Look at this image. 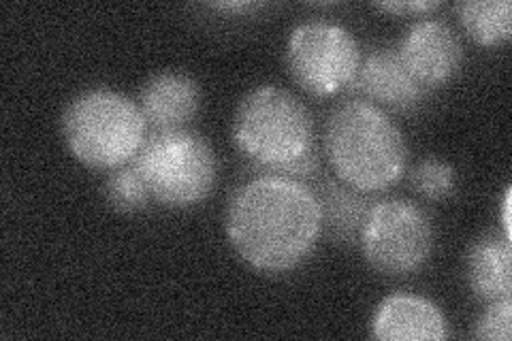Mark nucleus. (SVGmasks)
Segmentation results:
<instances>
[{
    "label": "nucleus",
    "instance_id": "obj_1",
    "mask_svg": "<svg viewBox=\"0 0 512 341\" xmlns=\"http://www.w3.org/2000/svg\"><path fill=\"white\" fill-rule=\"evenodd\" d=\"M224 231L235 254L261 273H286L308 261L323 235V209L312 188L265 173L239 186Z\"/></svg>",
    "mask_w": 512,
    "mask_h": 341
},
{
    "label": "nucleus",
    "instance_id": "obj_2",
    "mask_svg": "<svg viewBox=\"0 0 512 341\" xmlns=\"http://www.w3.org/2000/svg\"><path fill=\"white\" fill-rule=\"evenodd\" d=\"M325 150L342 184L363 194L389 190L406 173V139L389 113L370 101L335 107L327 122Z\"/></svg>",
    "mask_w": 512,
    "mask_h": 341
},
{
    "label": "nucleus",
    "instance_id": "obj_3",
    "mask_svg": "<svg viewBox=\"0 0 512 341\" xmlns=\"http://www.w3.org/2000/svg\"><path fill=\"white\" fill-rule=\"evenodd\" d=\"M62 137L84 167L114 171L133 162L148 139V124L139 105L109 88H92L62 113Z\"/></svg>",
    "mask_w": 512,
    "mask_h": 341
},
{
    "label": "nucleus",
    "instance_id": "obj_4",
    "mask_svg": "<svg viewBox=\"0 0 512 341\" xmlns=\"http://www.w3.org/2000/svg\"><path fill=\"white\" fill-rule=\"evenodd\" d=\"M233 141L246 158L278 175L295 160L316 152L312 113L288 90L259 86L237 105Z\"/></svg>",
    "mask_w": 512,
    "mask_h": 341
},
{
    "label": "nucleus",
    "instance_id": "obj_5",
    "mask_svg": "<svg viewBox=\"0 0 512 341\" xmlns=\"http://www.w3.org/2000/svg\"><path fill=\"white\" fill-rule=\"evenodd\" d=\"M133 165L146 180L152 199L173 209L199 205L218 180L212 145L188 128L152 131Z\"/></svg>",
    "mask_w": 512,
    "mask_h": 341
},
{
    "label": "nucleus",
    "instance_id": "obj_6",
    "mask_svg": "<svg viewBox=\"0 0 512 341\" xmlns=\"http://www.w3.org/2000/svg\"><path fill=\"white\" fill-rule=\"evenodd\" d=\"M359 241L372 269L402 278L429 261L434 250V226L416 203L387 199L370 207Z\"/></svg>",
    "mask_w": 512,
    "mask_h": 341
},
{
    "label": "nucleus",
    "instance_id": "obj_7",
    "mask_svg": "<svg viewBox=\"0 0 512 341\" xmlns=\"http://www.w3.org/2000/svg\"><path fill=\"white\" fill-rule=\"evenodd\" d=\"M361 60L357 39L340 24H299L286 43L288 73L314 96L338 94L355 84Z\"/></svg>",
    "mask_w": 512,
    "mask_h": 341
},
{
    "label": "nucleus",
    "instance_id": "obj_8",
    "mask_svg": "<svg viewBox=\"0 0 512 341\" xmlns=\"http://www.w3.org/2000/svg\"><path fill=\"white\" fill-rule=\"evenodd\" d=\"M397 54L425 92L446 86L463 62V47L455 30L440 20L414 22L399 43Z\"/></svg>",
    "mask_w": 512,
    "mask_h": 341
},
{
    "label": "nucleus",
    "instance_id": "obj_9",
    "mask_svg": "<svg viewBox=\"0 0 512 341\" xmlns=\"http://www.w3.org/2000/svg\"><path fill=\"white\" fill-rule=\"evenodd\" d=\"M372 337L378 341H442L451 337V329L434 301L397 292L376 307Z\"/></svg>",
    "mask_w": 512,
    "mask_h": 341
},
{
    "label": "nucleus",
    "instance_id": "obj_10",
    "mask_svg": "<svg viewBox=\"0 0 512 341\" xmlns=\"http://www.w3.org/2000/svg\"><path fill=\"white\" fill-rule=\"evenodd\" d=\"M137 105L152 131H178L195 120L201 107V88L186 73L163 71L146 81Z\"/></svg>",
    "mask_w": 512,
    "mask_h": 341
},
{
    "label": "nucleus",
    "instance_id": "obj_11",
    "mask_svg": "<svg viewBox=\"0 0 512 341\" xmlns=\"http://www.w3.org/2000/svg\"><path fill=\"white\" fill-rule=\"evenodd\" d=\"M355 86L367 99L389 107L393 111H408L423 99L425 90L416 84L414 77L404 67L397 50L382 47L361 60Z\"/></svg>",
    "mask_w": 512,
    "mask_h": 341
},
{
    "label": "nucleus",
    "instance_id": "obj_12",
    "mask_svg": "<svg viewBox=\"0 0 512 341\" xmlns=\"http://www.w3.org/2000/svg\"><path fill=\"white\" fill-rule=\"evenodd\" d=\"M468 282L480 301H502L512 295V246L504 233H489L468 252Z\"/></svg>",
    "mask_w": 512,
    "mask_h": 341
},
{
    "label": "nucleus",
    "instance_id": "obj_13",
    "mask_svg": "<svg viewBox=\"0 0 512 341\" xmlns=\"http://www.w3.org/2000/svg\"><path fill=\"white\" fill-rule=\"evenodd\" d=\"M312 190L323 209V231L335 241L361 239L365 218L372 207L367 205L363 192L333 180H320Z\"/></svg>",
    "mask_w": 512,
    "mask_h": 341
},
{
    "label": "nucleus",
    "instance_id": "obj_14",
    "mask_svg": "<svg viewBox=\"0 0 512 341\" xmlns=\"http://www.w3.org/2000/svg\"><path fill=\"white\" fill-rule=\"evenodd\" d=\"M457 13L463 30L478 45L495 47L512 37L510 0H468L457 5Z\"/></svg>",
    "mask_w": 512,
    "mask_h": 341
},
{
    "label": "nucleus",
    "instance_id": "obj_15",
    "mask_svg": "<svg viewBox=\"0 0 512 341\" xmlns=\"http://www.w3.org/2000/svg\"><path fill=\"white\" fill-rule=\"evenodd\" d=\"M105 197L107 203L116 211H122V214L146 209L148 203L154 201L146 180H143L133 162L109 171L105 182Z\"/></svg>",
    "mask_w": 512,
    "mask_h": 341
},
{
    "label": "nucleus",
    "instance_id": "obj_16",
    "mask_svg": "<svg viewBox=\"0 0 512 341\" xmlns=\"http://www.w3.org/2000/svg\"><path fill=\"white\" fill-rule=\"evenodd\" d=\"M412 184L429 201L448 199L455 190V169L448 162L427 158L414 167Z\"/></svg>",
    "mask_w": 512,
    "mask_h": 341
},
{
    "label": "nucleus",
    "instance_id": "obj_17",
    "mask_svg": "<svg viewBox=\"0 0 512 341\" xmlns=\"http://www.w3.org/2000/svg\"><path fill=\"white\" fill-rule=\"evenodd\" d=\"M510 322H512V299L493 301L474 322L472 337L480 341H510V335H512Z\"/></svg>",
    "mask_w": 512,
    "mask_h": 341
},
{
    "label": "nucleus",
    "instance_id": "obj_18",
    "mask_svg": "<svg viewBox=\"0 0 512 341\" xmlns=\"http://www.w3.org/2000/svg\"><path fill=\"white\" fill-rule=\"evenodd\" d=\"M378 11H387L393 15H421V13H429L436 11L440 7V3L436 0H393V3H376L374 5Z\"/></svg>",
    "mask_w": 512,
    "mask_h": 341
},
{
    "label": "nucleus",
    "instance_id": "obj_19",
    "mask_svg": "<svg viewBox=\"0 0 512 341\" xmlns=\"http://www.w3.org/2000/svg\"><path fill=\"white\" fill-rule=\"evenodd\" d=\"M263 3H246V0H239V3H216L212 5V9H218V11H233V13H248V11H256L261 9Z\"/></svg>",
    "mask_w": 512,
    "mask_h": 341
},
{
    "label": "nucleus",
    "instance_id": "obj_20",
    "mask_svg": "<svg viewBox=\"0 0 512 341\" xmlns=\"http://www.w3.org/2000/svg\"><path fill=\"white\" fill-rule=\"evenodd\" d=\"M504 214H502V226H504V235L506 237H512V231H510V190H506V197H504Z\"/></svg>",
    "mask_w": 512,
    "mask_h": 341
}]
</instances>
